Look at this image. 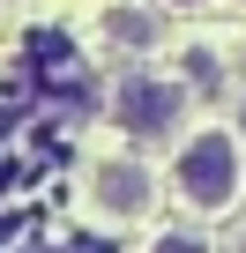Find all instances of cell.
<instances>
[{
	"mask_svg": "<svg viewBox=\"0 0 246 253\" xmlns=\"http://www.w3.org/2000/svg\"><path fill=\"white\" fill-rule=\"evenodd\" d=\"M172 171H179V201H187V209L224 216V209L239 201V186H246V171H239V134H224V126L194 134V142L179 149Z\"/></svg>",
	"mask_w": 246,
	"mask_h": 253,
	"instance_id": "1",
	"label": "cell"
},
{
	"mask_svg": "<svg viewBox=\"0 0 246 253\" xmlns=\"http://www.w3.org/2000/svg\"><path fill=\"white\" fill-rule=\"evenodd\" d=\"M239 126H246V119H239Z\"/></svg>",
	"mask_w": 246,
	"mask_h": 253,
	"instance_id": "6",
	"label": "cell"
},
{
	"mask_svg": "<svg viewBox=\"0 0 246 253\" xmlns=\"http://www.w3.org/2000/svg\"><path fill=\"white\" fill-rule=\"evenodd\" d=\"M172 8H201V0H172Z\"/></svg>",
	"mask_w": 246,
	"mask_h": 253,
	"instance_id": "5",
	"label": "cell"
},
{
	"mask_svg": "<svg viewBox=\"0 0 246 253\" xmlns=\"http://www.w3.org/2000/svg\"><path fill=\"white\" fill-rule=\"evenodd\" d=\"M179 112H187V89L164 82V75H127V82L112 89V119L127 126L135 142H164V134H179Z\"/></svg>",
	"mask_w": 246,
	"mask_h": 253,
	"instance_id": "2",
	"label": "cell"
},
{
	"mask_svg": "<svg viewBox=\"0 0 246 253\" xmlns=\"http://www.w3.org/2000/svg\"><path fill=\"white\" fill-rule=\"evenodd\" d=\"M149 253H209V246H201V238H194V231H164V238H157V246H149Z\"/></svg>",
	"mask_w": 246,
	"mask_h": 253,
	"instance_id": "4",
	"label": "cell"
},
{
	"mask_svg": "<svg viewBox=\"0 0 246 253\" xmlns=\"http://www.w3.org/2000/svg\"><path fill=\"white\" fill-rule=\"evenodd\" d=\"M90 194H97V209L104 216H149V171L142 164H97V179H90Z\"/></svg>",
	"mask_w": 246,
	"mask_h": 253,
	"instance_id": "3",
	"label": "cell"
}]
</instances>
